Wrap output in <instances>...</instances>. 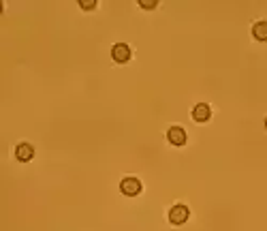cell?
I'll return each mask as SVG.
<instances>
[{"mask_svg": "<svg viewBox=\"0 0 267 231\" xmlns=\"http://www.w3.org/2000/svg\"><path fill=\"white\" fill-rule=\"evenodd\" d=\"M111 56H113L115 62L124 64V62L131 60V47H128L126 43H115V45L111 47Z\"/></svg>", "mask_w": 267, "mask_h": 231, "instance_id": "6da1fadb", "label": "cell"}, {"mask_svg": "<svg viewBox=\"0 0 267 231\" xmlns=\"http://www.w3.org/2000/svg\"><path fill=\"white\" fill-rule=\"evenodd\" d=\"M120 191L124 195H128V197H135V195L141 193V182L137 178H124L122 184H120Z\"/></svg>", "mask_w": 267, "mask_h": 231, "instance_id": "7a4b0ae2", "label": "cell"}, {"mask_svg": "<svg viewBox=\"0 0 267 231\" xmlns=\"http://www.w3.org/2000/svg\"><path fill=\"white\" fill-rule=\"evenodd\" d=\"M188 208L186 206H173L171 212H169V221L173 223V225H184L186 221H188Z\"/></svg>", "mask_w": 267, "mask_h": 231, "instance_id": "3957f363", "label": "cell"}, {"mask_svg": "<svg viewBox=\"0 0 267 231\" xmlns=\"http://www.w3.org/2000/svg\"><path fill=\"white\" fill-rule=\"evenodd\" d=\"M167 139L171 141V146H184L186 143V131L182 126H171L167 133Z\"/></svg>", "mask_w": 267, "mask_h": 231, "instance_id": "277c9868", "label": "cell"}, {"mask_svg": "<svg viewBox=\"0 0 267 231\" xmlns=\"http://www.w3.org/2000/svg\"><path fill=\"white\" fill-rule=\"evenodd\" d=\"M210 105H205V103H199V105H194V110H192V118L197 120V122H207L210 120Z\"/></svg>", "mask_w": 267, "mask_h": 231, "instance_id": "5b68a950", "label": "cell"}, {"mask_svg": "<svg viewBox=\"0 0 267 231\" xmlns=\"http://www.w3.org/2000/svg\"><path fill=\"white\" fill-rule=\"evenodd\" d=\"M15 156H17V161H21V163L30 161V158L34 156V148L30 146V143H19L17 150H15Z\"/></svg>", "mask_w": 267, "mask_h": 231, "instance_id": "8992f818", "label": "cell"}, {"mask_svg": "<svg viewBox=\"0 0 267 231\" xmlns=\"http://www.w3.org/2000/svg\"><path fill=\"white\" fill-rule=\"evenodd\" d=\"M252 34H255L257 41H267V21H257L252 26Z\"/></svg>", "mask_w": 267, "mask_h": 231, "instance_id": "52a82bcc", "label": "cell"}, {"mask_svg": "<svg viewBox=\"0 0 267 231\" xmlns=\"http://www.w3.org/2000/svg\"><path fill=\"white\" fill-rule=\"evenodd\" d=\"M79 6H82V9H86V11H92L96 6V0H82V2H79Z\"/></svg>", "mask_w": 267, "mask_h": 231, "instance_id": "ba28073f", "label": "cell"}, {"mask_svg": "<svg viewBox=\"0 0 267 231\" xmlns=\"http://www.w3.org/2000/svg\"><path fill=\"white\" fill-rule=\"evenodd\" d=\"M139 4L143 6V9H154L158 2H156V0H139Z\"/></svg>", "mask_w": 267, "mask_h": 231, "instance_id": "9c48e42d", "label": "cell"}, {"mask_svg": "<svg viewBox=\"0 0 267 231\" xmlns=\"http://www.w3.org/2000/svg\"><path fill=\"white\" fill-rule=\"evenodd\" d=\"M265 128H267V118H265Z\"/></svg>", "mask_w": 267, "mask_h": 231, "instance_id": "30bf717a", "label": "cell"}]
</instances>
